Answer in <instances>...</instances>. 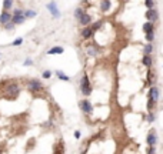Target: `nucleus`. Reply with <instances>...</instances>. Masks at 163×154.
Here are the masks:
<instances>
[{
    "mask_svg": "<svg viewBox=\"0 0 163 154\" xmlns=\"http://www.w3.org/2000/svg\"><path fill=\"white\" fill-rule=\"evenodd\" d=\"M3 27H4V30H7V32H9V30H13V29H15L16 26L13 24V23H11V22H9V23H6V24H4Z\"/></svg>",
    "mask_w": 163,
    "mask_h": 154,
    "instance_id": "29",
    "label": "nucleus"
},
{
    "mask_svg": "<svg viewBox=\"0 0 163 154\" xmlns=\"http://www.w3.org/2000/svg\"><path fill=\"white\" fill-rule=\"evenodd\" d=\"M155 118H156L155 111H149V113H148V123H153Z\"/></svg>",
    "mask_w": 163,
    "mask_h": 154,
    "instance_id": "25",
    "label": "nucleus"
},
{
    "mask_svg": "<svg viewBox=\"0 0 163 154\" xmlns=\"http://www.w3.org/2000/svg\"><path fill=\"white\" fill-rule=\"evenodd\" d=\"M93 34H95V32L92 30V27H90V26H85V27L82 29V32H80L82 39H85V40H87V39H92Z\"/></svg>",
    "mask_w": 163,
    "mask_h": 154,
    "instance_id": "10",
    "label": "nucleus"
},
{
    "mask_svg": "<svg viewBox=\"0 0 163 154\" xmlns=\"http://www.w3.org/2000/svg\"><path fill=\"white\" fill-rule=\"evenodd\" d=\"M19 92H20V87H19L17 83H10V84L6 87V94L9 96V97H17Z\"/></svg>",
    "mask_w": 163,
    "mask_h": 154,
    "instance_id": "5",
    "label": "nucleus"
},
{
    "mask_svg": "<svg viewBox=\"0 0 163 154\" xmlns=\"http://www.w3.org/2000/svg\"><path fill=\"white\" fill-rule=\"evenodd\" d=\"M145 37H146V41H148V43H153L156 39V34H155V32H152V33H146Z\"/></svg>",
    "mask_w": 163,
    "mask_h": 154,
    "instance_id": "23",
    "label": "nucleus"
},
{
    "mask_svg": "<svg viewBox=\"0 0 163 154\" xmlns=\"http://www.w3.org/2000/svg\"><path fill=\"white\" fill-rule=\"evenodd\" d=\"M146 19H148V22L156 23L159 20V11L156 10V9H148V11H146Z\"/></svg>",
    "mask_w": 163,
    "mask_h": 154,
    "instance_id": "7",
    "label": "nucleus"
},
{
    "mask_svg": "<svg viewBox=\"0 0 163 154\" xmlns=\"http://www.w3.org/2000/svg\"><path fill=\"white\" fill-rule=\"evenodd\" d=\"M145 4L148 9H155V0H145Z\"/></svg>",
    "mask_w": 163,
    "mask_h": 154,
    "instance_id": "27",
    "label": "nucleus"
},
{
    "mask_svg": "<svg viewBox=\"0 0 163 154\" xmlns=\"http://www.w3.org/2000/svg\"><path fill=\"white\" fill-rule=\"evenodd\" d=\"M55 74L57 76V79H59V80H62V81H70V77L67 76V74H64L63 71H60V70H56Z\"/></svg>",
    "mask_w": 163,
    "mask_h": 154,
    "instance_id": "18",
    "label": "nucleus"
},
{
    "mask_svg": "<svg viewBox=\"0 0 163 154\" xmlns=\"http://www.w3.org/2000/svg\"><path fill=\"white\" fill-rule=\"evenodd\" d=\"M13 7V0H3V10H10Z\"/></svg>",
    "mask_w": 163,
    "mask_h": 154,
    "instance_id": "20",
    "label": "nucleus"
},
{
    "mask_svg": "<svg viewBox=\"0 0 163 154\" xmlns=\"http://www.w3.org/2000/svg\"><path fill=\"white\" fill-rule=\"evenodd\" d=\"M142 64L146 67V69H150L153 66V59L152 56H143L142 57Z\"/></svg>",
    "mask_w": 163,
    "mask_h": 154,
    "instance_id": "14",
    "label": "nucleus"
},
{
    "mask_svg": "<svg viewBox=\"0 0 163 154\" xmlns=\"http://www.w3.org/2000/svg\"><path fill=\"white\" fill-rule=\"evenodd\" d=\"M77 20H79V23H80V24L85 27V26H89L90 23H92V16H90L87 11H85V13H83V15L77 19Z\"/></svg>",
    "mask_w": 163,
    "mask_h": 154,
    "instance_id": "12",
    "label": "nucleus"
},
{
    "mask_svg": "<svg viewBox=\"0 0 163 154\" xmlns=\"http://www.w3.org/2000/svg\"><path fill=\"white\" fill-rule=\"evenodd\" d=\"M26 87L29 92H33V93H37V92H42L43 90V83H42L40 80H37V79H30V80H27L26 83Z\"/></svg>",
    "mask_w": 163,
    "mask_h": 154,
    "instance_id": "2",
    "label": "nucleus"
},
{
    "mask_svg": "<svg viewBox=\"0 0 163 154\" xmlns=\"http://www.w3.org/2000/svg\"><path fill=\"white\" fill-rule=\"evenodd\" d=\"M112 7V3H110V0H102L100 2V10L103 11V13H106V11H109Z\"/></svg>",
    "mask_w": 163,
    "mask_h": 154,
    "instance_id": "15",
    "label": "nucleus"
},
{
    "mask_svg": "<svg viewBox=\"0 0 163 154\" xmlns=\"http://www.w3.org/2000/svg\"><path fill=\"white\" fill-rule=\"evenodd\" d=\"M80 110L83 111L85 114H92L93 113V104L90 103V100H87V99H83L80 101Z\"/></svg>",
    "mask_w": 163,
    "mask_h": 154,
    "instance_id": "6",
    "label": "nucleus"
},
{
    "mask_svg": "<svg viewBox=\"0 0 163 154\" xmlns=\"http://www.w3.org/2000/svg\"><path fill=\"white\" fill-rule=\"evenodd\" d=\"M32 64H33V60L32 59H26L23 62V66H32Z\"/></svg>",
    "mask_w": 163,
    "mask_h": 154,
    "instance_id": "31",
    "label": "nucleus"
},
{
    "mask_svg": "<svg viewBox=\"0 0 163 154\" xmlns=\"http://www.w3.org/2000/svg\"><path fill=\"white\" fill-rule=\"evenodd\" d=\"M102 26H103V20H97V22H96V23H93V24L90 26V27H92L93 32H97V30H99L100 27H102Z\"/></svg>",
    "mask_w": 163,
    "mask_h": 154,
    "instance_id": "22",
    "label": "nucleus"
},
{
    "mask_svg": "<svg viewBox=\"0 0 163 154\" xmlns=\"http://www.w3.org/2000/svg\"><path fill=\"white\" fill-rule=\"evenodd\" d=\"M155 51V44L153 43H146L143 47V56H152Z\"/></svg>",
    "mask_w": 163,
    "mask_h": 154,
    "instance_id": "13",
    "label": "nucleus"
},
{
    "mask_svg": "<svg viewBox=\"0 0 163 154\" xmlns=\"http://www.w3.org/2000/svg\"><path fill=\"white\" fill-rule=\"evenodd\" d=\"M52 71H50V70H45V71H43V73H42V77H43V79H45V80H49V79H50V77H52Z\"/></svg>",
    "mask_w": 163,
    "mask_h": 154,
    "instance_id": "26",
    "label": "nucleus"
},
{
    "mask_svg": "<svg viewBox=\"0 0 163 154\" xmlns=\"http://www.w3.org/2000/svg\"><path fill=\"white\" fill-rule=\"evenodd\" d=\"M159 97H160V90L157 86H150V88H149V96L148 99H150L153 103H159Z\"/></svg>",
    "mask_w": 163,
    "mask_h": 154,
    "instance_id": "4",
    "label": "nucleus"
},
{
    "mask_svg": "<svg viewBox=\"0 0 163 154\" xmlns=\"http://www.w3.org/2000/svg\"><path fill=\"white\" fill-rule=\"evenodd\" d=\"M9 22H11V13L7 10H3L0 13V26H4Z\"/></svg>",
    "mask_w": 163,
    "mask_h": 154,
    "instance_id": "11",
    "label": "nucleus"
},
{
    "mask_svg": "<svg viewBox=\"0 0 163 154\" xmlns=\"http://www.w3.org/2000/svg\"><path fill=\"white\" fill-rule=\"evenodd\" d=\"M23 9H16L15 11H13V15H11V23L15 26L17 24H23L24 23V20H26V17L23 16Z\"/></svg>",
    "mask_w": 163,
    "mask_h": 154,
    "instance_id": "3",
    "label": "nucleus"
},
{
    "mask_svg": "<svg viewBox=\"0 0 163 154\" xmlns=\"http://www.w3.org/2000/svg\"><path fill=\"white\" fill-rule=\"evenodd\" d=\"M0 59H2V53H0Z\"/></svg>",
    "mask_w": 163,
    "mask_h": 154,
    "instance_id": "34",
    "label": "nucleus"
},
{
    "mask_svg": "<svg viewBox=\"0 0 163 154\" xmlns=\"http://www.w3.org/2000/svg\"><path fill=\"white\" fill-rule=\"evenodd\" d=\"M79 88H80V93L85 96V97H87V96H90L93 93V88H92V84H90L87 74H83V76H82L80 86H79Z\"/></svg>",
    "mask_w": 163,
    "mask_h": 154,
    "instance_id": "1",
    "label": "nucleus"
},
{
    "mask_svg": "<svg viewBox=\"0 0 163 154\" xmlns=\"http://www.w3.org/2000/svg\"><path fill=\"white\" fill-rule=\"evenodd\" d=\"M23 43V39L22 37H19V39H16V40H13V43H11V46H16V47H19V46H22Z\"/></svg>",
    "mask_w": 163,
    "mask_h": 154,
    "instance_id": "28",
    "label": "nucleus"
},
{
    "mask_svg": "<svg viewBox=\"0 0 163 154\" xmlns=\"http://www.w3.org/2000/svg\"><path fill=\"white\" fill-rule=\"evenodd\" d=\"M64 51L63 47H60V46H55V47H52L50 50L47 51V54H62Z\"/></svg>",
    "mask_w": 163,
    "mask_h": 154,
    "instance_id": "19",
    "label": "nucleus"
},
{
    "mask_svg": "<svg viewBox=\"0 0 163 154\" xmlns=\"http://www.w3.org/2000/svg\"><path fill=\"white\" fill-rule=\"evenodd\" d=\"M148 154H156V147H155V146H149Z\"/></svg>",
    "mask_w": 163,
    "mask_h": 154,
    "instance_id": "30",
    "label": "nucleus"
},
{
    "mask_svg": "<svg viewBox=\"0 0 163 154\" xmlns=\"http://www.w3.org/2000/svg\"><path fill=\"white\" fill-rule=\"evenodd\" d=\"M87 2H89V0H82V3H87Z\"/></svg>",
    "mask_w": 163,
    "mask_h": 154,
    "instance_id": "33",
    "label": "nucleus"
},
{
    "mask_svg": "<svg viewBox=\"0 0 163 154\" xmlns=\"http://www.w3.org/2000/svg\"><path fill=\"white\" fill-rule=\"evenodd\" d=\"M146 143H148V146H156V143H157L156 130H150V131H149L148 137H146Z\"/></svg>",
    "mask_w": 163,
    "mask_h": 154,
    "instance_id": "9",
    "label": "nucleus"
},
{
    "mask_svg": "<svg viewBox=\"0 0 163 154\" xmlns=\"http://www.w3.org/2000/svg\"><path fill=\"white\" fill-rule=\"evenodd\" d=\"M47 10L52 13V16L55 19L60 17V10L57 9V3H56V2H50V3H47Z\"/></svg>",
    "mask_w": 163,
    "mask_h": 154,
    "instance_id": "8",
    "label": "nucleus"
},
{
    "mask_svg": "<svg viewBox=\"0 0 163 154\" xmlns=\"http://www.w3.org/2000/svg\"><path fill=\"white\" fill-rule=\"evenodd\" d=\"M36 11H33V10H24L23 11V16L26 19H33V17H36Z\"/></svg>",
    "mask_w": 163,
    "mask_h": 154,
    "instance_id": "21",
    "label": "nucleus"
},
{
    "mask_svg": "<svg viewBox=\"0 0 163 154\" xmlns=\"http://www.w3.org/2000/svg\"><path fill=\"white\" fill-rule=\"evenodd\" d=\"M85 11H86V10H85L83 7H77L76 10H74V17H76V19H79L82 15H83V13H85Z\"/></svg>",
    "mask_w": 163,
    "mask_h": 154,
    "instance_id": "24",
    "label": "nucleus"
},
{
    "mask_svg": "<svg viewBox=\"0 0 163 154\" xmlns=\"http://www.w3.org/2000/svg\"><path fill=\"white\" fill-rule=\"evenodd\" d=\"M80 136H82V134H80V131H79V130H77V131H74V137H76V139H80Z\"/></svg>",
    "mask_w": 163,
    "mask_h": 154,
    "instance_id": "32",
    "label": "nucleus"
},
{
    "mask_svg": "<svg viewBox=\"0 0 163 154\" xmlns=\"http://www.w3.org/2000/svg\"><path fill=\"white\" fill-rule=\"evenodd\" d=\"M155 23H152V22H146L145 24H143V32H145V34L146 33H152V32H155Z\"/></svg>",
    "mask_w": 163,
    "mask_h": 154,
    "instance_id": "16",
    "label": "nucleus"
},
{
    "mask_svg": "<svg viewBox=\"0 0 163 154\" xmlns=\"http://www.w3.org/2000/svg\"><path fill=\"white\" fill-rule=\"evenodd\" d=\"M148 83L150 86H156V74L150 69H148Z\"/></svg>",
    "mask_w": 163,
    "mask_h": 154,
    "instance_id": "17",
    "label": "nucleus"
}]
</instances>
